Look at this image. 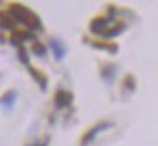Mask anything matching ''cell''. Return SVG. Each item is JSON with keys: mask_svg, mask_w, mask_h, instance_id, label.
I'll list each match as a JSON object with an SVG mask.
<instances>
[{"mask_svg": "<svg viewBox=\"0 0 158 146\" xmlns=\"http://www.w3.org/2000/svg\"><path fill=\"white\" fill-rule=\"evenodd\" d=\"M14 15H15L19 20H22V22H34V25H39V20L35 18V15H32L31 12H29L27 9H22V7H15L14 9ZM31 25V24H29Z\"/></svg>", "mask_w": 158, "mask_h": 146, "instance_id": "obj_1", "label": "cell"}]
</instances>
